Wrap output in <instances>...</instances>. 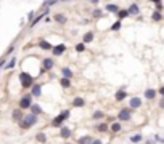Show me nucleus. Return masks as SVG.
<instances>
[{
  "instance_id": "41",
  "label": "nucleus",
  "mask_w": 164,
  "mask_h": 144,
  "mask_svg": "<svg viewBox=\"0 0 164 144\" xmlns=\"http://www.w3.org/2000/svg\"><path fill=\"white\" fill-rule=\"evenodd\" d=\"M28 18H29V19H34V11H31V13H29V16H28Z\"/></svg>"
},
{
  "instance_id": "19",
  "label": "nucleus",
  "mask_w": 164,
  "mask_h": 144,
  "mask_svg": "<svg viewBox=\"0 0 164 144\" xmlns=\"http://www.w3.org/2000/svg\"><path fill=\"white\" fill-rule=\"evenodd\" d=\"M106 11H108V13H118V11H119V7H118V5L109 3V5H106Z\"/></svg>"
},
{
  "instance_id": "25",
  "label": "nucleus",
  "mask_w": 164,
  "mask_h": 144,
  "mask_svg": "<svg viewBox=\"0 0 164 144\" xmlns=\"http://www.w3.org/2000/svg\"><path fill=\"white\" fill-rule=\"evenodd\" d=\"M143 139V136L140 133H137V134H134V136H130V143H140V141Z\"/></svg>"
},
{
  "instance_id": "47",
  "label": "nucleus",
  "mask_w": 164,
  "mask_h": 144,
  "mask_svg": "<svg viewBox=\"0 0 164 144\" xmlns=\"http://www.w3.org/2000/svg\"><path fill=\"white\" fill-rule=\"evenodd\" d=\"M45 2H48V0H45Z\"/></svg>"
},
{
  "instance_id": "29",
  "label": "nucleus",
  "mask_w": 164,
  "mask_h": 144,
  "mask_svg": "<svg viewBox=\"0 0 164 144\" xmlns=\"http://www.w3.org/2000/svg\"><path fill=\"white\" fill-rule=\"evenodd\" d=\"M15 64H16V59H15V58H11L10 61H8L7 64H5V69H11V67H15Z\"/></svg>"
},
{
  "instance_id": "8",
  "label": "nucleus",
  "mask_w": 164,
  "mask_h": 144,
  "mask_svg": "<svg viewBox=\"0 0 164 144\" xmlns=\"http://www.w3.org/2000/svg\"><path fill=\"white\" fill-rule=\"evenodd\" d=\"M145 98H147V99H154V98H156V90L147 88L145 90Z\"/></svg>"
},
{
  "instance_id": "18",
  "label": "nucleus",
  "mask_w": 164,
  "mask_h": 144,
  "mask_svg": "<svg viewBox=\"0 0 164 144\" xmlns=\"http://www.w3.org/2000/svg\"><path fill=\"white\" fill-rule=\"evenodd\" d=\"M35 141H37V143H47V134L45 133H37L35 134Z\"/></svg>"
},
{
  "instance_id": "5",
  "label": "nucleus",
  "mask_w": 164,
  "mask_h": 144,
  "mask_svg": "<svg viewBox=\"0 0 164 144\" xmlns=\"http://www.w3.org/2000/svg\"><path fill=\"white\" fill-rule=\"evenodd\" d=\"M64 50H66V47H64L63 43H60V45H56V47L52 48V53L55 56H60V55H63V53H64Z\"/></svg>"
},
{
  "instance_id": "21",
  "label": "nucleus",
  "mask_w": 164,
  "mask_h": 144,
  "mask_svg": "<svg viewBox=\"0 0 164 144\" xmlns=\"http://www.w3.org/2000/svg\"><path fill=\"white\" fill-rule=\"evenodd\" d=\"M109 128H111L113 133H119L122 127H121V123H119V122H114V123H111V127H109Z\"/></svg>"
},
{
  "instance_id": "42",
  "label": "nucleus",
  "mask_w": 164,
  "mask_h": 144,
  "mask_svg": "<svg viewBox=\"0 0 164 144\" xmlns=\"http://www.w3.org/2000/svg\"><path fill=\"white\" fill-rule=\"evenodd\" d=\"M159 93H161V95L164 96V86H161V88H159Z\"/></svg>"
},
{
  "instance_id": "31",
  "label": "nucleus",
  "mask_w": 164,
  "mask_h": 144,
  "mask_svg": "<svg viewBox=\"0 0 164 144\" xmlns=\"http://www.w3.org/2000/svg\"><path fill=\"white\" fill-rule=\"evenodd\" d=\"M92 16H93V18H100V16H103V11H101L100 8H97V10H93Z\"/></svg>"
},
{
  "instance_id": "43",
  "label": "nucleus",
  "mask_w": 164,
  "mask_h": 144,
  "mask_svg": "<svg viewBox=\"0 0 164 144\" xmlns=\"http://www.w3.org/2000/svg\"><path fill=\"white\" fill-rule=\"evenodd\" d=\"M145 144H154V141H151V139H150V141H147Z\"/></svg>"
},
{
  "instance_id": "34",
  "label": "nucleus",
  "mask_w": 164,
  "mask_h": 144,
  "mask_svg": "<svg viewBox=\"0 0 164 144\" xmlns=\"http://www.w3.org/2000/svg\"><path fill=\"white\" fill-rule=\"evenodd\" d=\"M85 50V45L84 43H77L76 45V51H84Z\"/></svg>"
},
{
  "instance_id": "44",
  "label": "nucleus",
  "mask_w": 164,
  "mask_h": 144,
  "mask_svg": "<svg viewBox=\"0 0 164 144\" xmlns=\"http://www.w3.org/2000/svg\"><path fill=\"white\" fill-rule=\"evenodd\" d=\"M3 64H5V59H2V61H0V67H2Z\"/></svg>"
},
{
  "instance_id": "17",
  "label": "nucleus",
  "mask_w": 164,
  "mask_h": 144,
  "mask_svg": "<svg viewBox=\"0 0 164 144\" xmlns=\"http://www.w3.org/2000/svg\"><path fill=\"white\" fill-rule=\"evenodd\" d=\"M55 21H56V23H60V24H64L68 21V18L64 16V14L58 13V14H55Z\"/></svg>"
},
{
  "instance_id": "16",
  "label": "nucleus",
  "mask_w": 164,
  "mask_h": 144,
  "mask_svg": "<svg viewBox=\"0 0 164 144\" xmlns=\"http://www.w3.org/2000/svg\"><path fill=\"white\" fill-rule=\"evenodd\" d=\"M31 114H34V115L42 114V107L39 106V104H32V106H31Z\"/></svg>"
},
{
  "instance_id": "9",
  "label": "nucleus",
  "mask_w": 164,
  "mask_h": 144,
  "mask_svg": "<svg viewBox=\"0 0 164 144\" xmlns=\"http://www.w3.org/2000/svg\"><path fill=\"white\" fill-rule=\"evenodd\" d=\"M92 136H89V134H85V136H80L79 139H77V144H92Z\"/></svg>"
},
{
  "instance_id": "30",
  "label": "nucleus",
  "mask_w": 164,
  "mask_h": 144,
  "mask_svg": "<svg viewBox=\"0 0 164 144\" xmlns=\"http://www.w3.org/2000/svg\"><path fill=\"white\" fill-rule=\"evenodd\" d=\"M42 18H44V13H42V14H40V16H37V18H34V19H32V21H31V24H29V26H31V27H34V26H35V24H37V23H39V21H40V19H42Z\"/></svg>"
},
{
  "instance_id": "22",
  "label": "nucleus",
  "mask_w": 164,
  "mask_h": 144,
  "mask_svg": "<svg viewBox=\"0 0 164 144\" xmlns=\"http://www.w3.org/2000/svg\"><path fill=\"white\" fill-rule=\"evenodd\" d=\"M60 85L63 86V88H69V86H71V80H69V79H64V77H61V80H60Z\"/></svg>"
},
{
  "instance_id": "23",
  "label": "nucleus",
  "mask_w": 164,
  "mask_h": 144,
  "mask_svg": "<svg viewBox=\"0 0 164 144\" xmlns=\"http://www.w3.org/2000/svg\"><path fill=\"white\" fill-rule=\"evenodd\" d=\"M73 104H74V106H76V107H82V106H84V104H85V101L82 99V98H74Z\"/></svg>"
},
{
  "instance_id": "2",
  "label": "nucleus",
  "mask_w": 164,
  "mask_h": 144,
  "mask_svg": "<svg viewBox=\"0 0 164 144\" xmlns=\"http://www.w3.org/2000/svg\"><path fill=\"white\" fill-rule=\"evenodd\" d=\"M19 80H21V83H23L24 88H31V86L34 85V79H32V75H29L28 72H21Z\"/></svg>"
},
{
  "instance_id": "4",
  "label": "nucleus",
  "mask_w": 164,
  "mask_h": 144,
  "mask_svg": "<svg viewBox=\"0 0 164 144\" xmlns=\"http://www.w3.org/2000/svg\"><path fill=\"white\" fill-rule=\"evenodd\" d=\"M130 115H132V110L130 109H121L118 119L121 120V122H127V120H130Z\"/></svg>"
},
{
  "instance_id": "36",
  "label": "nucleus",
  "mask_w": 164,
  "mask_h": 144,
  "mask_svg": "<svg viewBox=\"0 0 164 144\" xmlns=\"http://www.w3.org/2000/svg\"><path fill=\"white\" fill-rule=\"evenodd\" d=\"M60 115H61V117H63V120H66L68 119V117H69V110H64V112H61V114H60Z\"/></svg>"
},
{
  "instance_id": "45",
  "label": "nucleus",
  "mask_w": 164,
  "mask_h": 144,
  "mask_svg": "<svg viewBox=\"0 0 164 144\" xmlns=\"http://www.w3.org/2000/svg\"><path fill=\"white\" fill-rule=\"evenodd\" d=\"M151 2H154V3H161V0H151Z\"/></svg>"
},
{
  "instance_id": "10",
  "label": "nucleus",
  "mask_w": 164,
  "mask_h": 144,
  "mask_svg": "<svg viewBox=\"0 0 164 144\" xmlns=\"http://www.w3.org/2000/svg\"><path fill=\"white\" fill-rule=\"evenodd\" d=\"M60 136L64 138V139H68V138L71 136V130L68 127H61V130H60Z\"/></svg>"
},
{
  "instance_id": "3",
  "label": "nucleus",
  "mask_w": 164,
  "mask_h": 144,
  "mask_svg": "<svg viewBox=\"0 0 164 144\" xmlns=\"http://www.w3.org/2000/svg\"><path fill=\"white\" fill-rule=\"evenodd\" d=\"M31 106H32V95H26L24 98H21V101H19V107L21 109H28Z\"/></svg>"
},
{
  "instance_id": "7",
  "label": "nucleus",
  "mask_w": 164,
  "mask_h": 144,
  "mask_svg": "<svg viewBox=\"0 0 164 144\" xmlns=\"http://www.w3.org/2000/svg\"><path fill=\"white\" fill-rule=\"evenodd\" d=\"M63 122H64L63 117H61V115H56L55 119L52 120V127H55V128L60 127V128H61V127H63Z\"/></svg>"
},
{
  "instance_id": "28",
  "label": "nucleus",
  "mask_w": 164,
  "mask_h": 144,
  "mask_svg": "<svg viewBox=\"0 0 164 144\" xmlns=\"http://www.w3.org/2000/svg\"><path fill=\"white\" fill-rule=\"evenodd\" d=\"M151 19H153V21H161V19H163V14H161L159 11H154V13L151 14Z\"/></svg>"
},
{
  "instance_id": "15",
  "label": "nucleus",
  "mask_w": 164,
  "mask_h": 144,
  "mask_svg": "<svg viewBox=\"0 0 164 144\" xmlns=\"http://www.w3.org/2000/svg\"><path fill=\"white\" fill-rule=\"evenodd\" d=\"M11 117H13L15 120H18V122H19V120H21V119H23V117H24V115H23V110H21V109H16V110H13V114H11Z\"/></svg>"
},
{
  "instance_id": "20",
  "label": "nucleus",
  "mask_w": 164,
  "mask_h": 144,
  "mask_svg": "<svg viewBox=\"0 0 164 144\" xmlns=\"http://www.w3.org/2000/svg\"><path fill=\"white\" fill-rule=\"evenodd\" d=\"M39 45H40V48H42V50H52V48H53V45L48 43L47 40H40V43H39Z\"/></svg>"
},
{
  "instance_id": "40",
  "label": "nucleus",
  "mask_w": 164,
  "mask_h": 144,
  "mask_svg": "<svg viewBox=\"0 0 164 144\" xmlns=\"http://www.w3.org/2000/svg\"><path fill=\"white\" fill-rule=\"evenodd\" d=\"M92 144H101V141L100 139H93V141H92Z\"/></svg>"
},
{
  "instance_id": "6",
  "label": "nucleus",
  "mask_w": 164,
  "mask_h": 144,
  "mask_svg": "<svg viewBox=\"0 0 164 144\" xmlns=\"http://www.w3.org/2000/svg\"><path fill=\"white\" fill-rule=\"evenodd\" d=\"M138 107H142V99L137 98V96H134L132 99H130V110L132 109H138Z\"/></svg>"
},
{
  "instance_id": "32",
  "label": "nucleus",
  "mask_w": 164,
  "mask_h": 144,
  "mask_svg": "<svg viewBox=\"0 0 164 144\" xmlns=\"http://www.w3.org/2000/svg\"><path fill=\"white\" fill-rule=\"evenodd\" d=\"M92 117H93L95 120H97V119H101V117H103V112H101V110H95Z\"/></svg>"
},
{
  "instance_id": "39",
  "label": "nucleus",
  "mask_w": 164,
  "mask_h": 144,
  "mask_svg": "<svg viewBox=\"0 0 164 144\" xmlns=\"http://www.w3.org/2000/svg\"><path fill=\"white\" fill-rule=\"evenodd\" d=\"M159 107H161V109H164V98L159 101Z\"/></svg>"
},
{
  "instance_id": "14",
  "label": "nucleus",
  "mask_w": 164,
  "mask_h": 144,
  "mask_svg": "<svg viewBox=\"0 0 164 144\" xmlns=\"http://www.w3.org/2000/svg\"><path fill=\"white\" fill-rule=\"evenodd\" d=\"M53 64H55V62H53V59H50V58L44 59V69H45V71H50V69L53 67Z\"/></svg>"
},
{
  "instance_id": "13",
  "label": "nucleus",
  "mask_w": 164,
  "mask_h": 144,
  "mask_svg": "<svg viewBox=\"0 0 164 144\" xmlns=\"http://www.w3.org/2000/svg\"><path fill=\"white\" fill-rule=\"evenodd\" d=\"M127 98V93H126V90L122 88V90H119L118 93H116V101H122V99H126Z\"/></svg>"
},
{
  "instance_id": "24",
  "label": "nucleus",
  "mask_w": 164,
  "mask_h": 144,
  "mask_svg": "<svg viewBox=\"0 0 164 144\" xmlns=\"http://www.w3.org/2000/svg\"><path fill=\"white\" fill-rule=\"evenodd\" d=\"M61 72H63V77H64V79H69V80H71V77H73V71H71V69L64 67Z\"/></svg>"
},
{
  "instance_id": "1",
  "label": "nucleus",
  "mask_w": 164,
  "mask_h": 144,
  "mask_svg": "<svg viewBox=\"0 0 164 144\" xmlns=\"http://www.w3.org/2000/svg\"><path fill=\"white\" fill-rule=\"evenodd\" d=\"M35 123H37V115H34V114H28V115H24L19 120V127L24 128V130H29Z\"/></svg>"
},
{
  "instance_id": "46",
  "label": "nucleus",
  "mask_w": 164,
  "mask_h": 144,
  "mask_svg": "<svg viewBox=\"0 0 164 144\" xmlns=\"http://www.w3.org/2000/svg\"><path fill=\"white\" fill-rule=\"evenodd\" d=\"M92 3H98V0H90Z\"/></svg>"
},
{
  "instance_id": "12",
  "label": "nucleus",
  "mask_w": 164,
  "mask_h": 144,
  "mask_svg": "<svg viewBox=\"0 0 164 144\" xmlns=\"http://www.w3.org/2000/svg\"><path fill=\"white\" fill-rule=\"evenodd\" d=\"M127 13H129V14H138L140 13V7L137 3H132L129 7V10H127Z\"/></svg>"
},
{
  "instance_id": "27",
  "label": "nucleus",
  "mask_w": 164,
  "mask_h": 144,
  "mask_svg": "<svg viewBox=\"0 0 164 144\" xmlns=\"http://www.w3.org/2000/svg\"><path fill=\"white\" fill-rule=\"evenodd\" d=\"M118 16H119V21H121V19H124V18L129 16V13H127V10H119L118 11Z\"/></svg>"
},
{
  "instance_id": "37",
  "label": "nucleus",
  "mask_w": 164,
  "mask_h": 144,
  "mask_svg": "<svg viewBox=\"0 0 164 144\" xmlns=\"http://www.w3.org/2000/svg\"><path fill=\"white\" fill-rule=\"evenodd\" d=\"M156 11H163V3H156Z\"/></svg>"
},
{
  "instance_id": "48",
  "label": "nucleus",
  "mask_w": 164,
  "mask_h": 144,
  "mask_svg": "<svg viewBox=\"0 0 164 144\" xmlns=\"http://www.w3.org/2000/svg\"><path fill=\"white\" fill-rule=\"evenodd\" d=\"M66 144H69V143H66Z\"/></svg>"
},
{
  "instance_id": "33",
  "label": "nucleus",
  "mask_w": 164,
  "mask_h": 144,
  "mask_svg": "<svg viewBox=\"0 0 164 144\" xmlns=\"http://www.w3.org/2000/svg\"><path fill=\"white\" fill-rule=\"evenodd\" d=\"M119 29H121V21H118L111 26V31H119Z\"/></svg>"
},
{
  "instance_id": "11",
  "label": "nucleus",
  "mask_w": 164,
  "mask_h": 144,
  "mask_svg": "<svg viewBox=\"0 0 164 144\" xmlns=\"http://www.w3.org/2000/svg\"><path fill=\"white\" fill-rule=\"evenodd\" d=\"M40 95H42V85H39V83L37 85H32V96H37L39 98Z\"/></svg>"
},
{
  "instance_id": "35",
  "label": "nucleus",
  "mask_w": 164,
  "mask_h": 144,
  "mask_svg": "<svg viewBox=\"0 0 164 144\" xmlns=\"http://www.w3.org/2000/svg\"><path fill=\"white\" fill-rule=\"evenodd\" d=\"M106 130H108V125L106 123H100L98 125V131H106Z\"/></svg>"
},
{
  "instance_id": "38",
  "label": "nucleus",
  "mask_w": 164,
  "mask_h": 144,
  "mask_svg": "<svg viewBox=\"0 0 164 144\" xmlns=\"http://www.w3.org/2000/svg\"><path fill=\"white\" fill-rule=\"evenodd\" d=\"M56 2H58V0H48V2H47V5H48V7H50V5L56 3Z\"/></svg>"
},
{
  "instance_id": "26",
  "label": "nucleus",
  "mask_w": 164,
  "mask_h": 144,
  "mask_svg": "<svg viewBox=\"0 0 164 144\" xmlns=\"http://www.w3.org/2000/svg\"><path fill=\"white\" fill-rule=\"evenodd\" d=\"M93 40V32H87V34H84V42L85 43H89V42Z\"/></svg>"
}]
</instances>
